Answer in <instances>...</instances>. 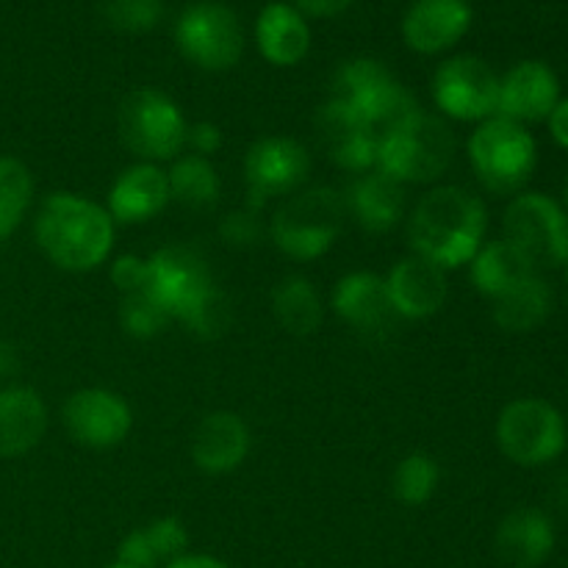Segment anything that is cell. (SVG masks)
<instances>
[{
    "label": "cell",
    "instance_id": "cell-1",
    "mask_svg": "<svg viewBox=\"0 0 568 568\" xmlns=\"http://www.w3.org/2000/svg\"><path fill=\"white\" fill-rule=\"evenodd\" d=\"M486 227L488 211L480 197L460 186H436L410 211L408 239L416 255L447 272L475 258Z\"/></svg>",
    "mask_w": 568,
    "mask_h": 568
},
{
    "label": "cell",
    "instance_id": "cell-2",
    "mask_svg": "<svg viewBox=\"0 0 568 568\" xmlns=\"http://www.w3.org/2000/svg\"><path fill=\"white\" fill-rule=\"evenodd\" d=\"M33 233L39 250L64 272L98 270L114 247V220L105 205L72 192H53L42 200Z\"/></svg>",
    "mask_w": 568,
    "mask_h": 568
},
{
    "label": "cell",
    "instance_id": "cell-3",
    "mask_svg": "<svg viewBox=\"0 0 568 568\" xmlns=\"http://www.w3.org/2000/svg\"><path fill=\"white\" fill-rule=\"evenodd\" d=\"M327 103L347 111L361 128L386 136L392 128L414 116L419 109L414 94L375 59H353L338 67Z\"/></svg>",
    "mask_w": 568,
    "mask_h": 568
},
{
    "label": "cell",
    "instance_id": "cell-4",
    "mask_svg": "<svg viewBox=\"0 0 568 568\" xmlns=\"http://www.w3.org/2000/svg\"><path fill=\"white\" fill-rule=\"evenodd\" d=\"M347 220L344 194L331 186L294 192L277 205L270 222V239L281 253L297 261H314L336 244Z\"/></svg>",
    "mask_w": 568,
    "mask_h": 568
},
{
    "label": "cell",
    "instance_id": "cell-5",
    "mask_svg": "<svg viewBox=\"0 0 568 568\" xmlns=\"http://www.w3.org/2000/svg\"><path fill=\"white\" fill-rule=\"evenodd\" d=\"M455 159V133L438 114L416 111L381 139L377 170L403 186L433 183L449 170Z\"/></svg>",
    "mask_w": 568,
    "mask_h": 568
},
{
    "label": "cell",
    "instance_id": "cell-6",
    "mask_svg": "<svg viewBox=\"0 0 568 568\" xmlns=\"http://www.w3.org/2000/svg\"><path fill=\"white\" fill-rule=\"evenodd\" d=\"M469 161L488 192L519 194L536 172V139L519 122L491 116L469 136Z\"/></svg>",
    "mask_w": 568,
    "mask_h": 568
},
{
    "label": "cell",
    "instance_id": "cell-7",
    "mask_svg": "<svg viewBox=\"0 0 568 568\" xmlns=\"http://www.w3.org/2000/svg\"><path fill=\"white\" fill-rule=\"evenodd\" d=\"M120 139L136 159L175 161L186 150L189 122L181 105L159 89H133L116 114Z\"/></svg>",
    "mask_w": 568,
    "mask_h": 568
},
{
    "label": "cell",
    "instance_id": "cell-8",
    "mask_svg": "<svg viewBox=\"0 0 568 568\" xmlns=\"http://www.w3.org/2000/svg\"><path fill=\"white\" fill-rule=\"evenodd\" d=\"M505 242L514 244L538 272L568 261V211L541 192H519L503 216Z\"/></svg>",
    "mask_w": 568,
    "mask_h": 568
},
{
    "label": "cell",
    "instance_id": "cell-9",
    "mask_svg": "<svg viewBox=\"0 0 568 568\" xmlns=\"http://www.w3.org/2000/svg\"><path fill=\"white\" fill-rule=\"evenodd\" d=\"M568 442L566 419L555 405L538 397L514 399L497 419V444L508 460L525 469L552 464Z\"/></svg>",
    "mask_w": 568,
    "mask_h": 568
},
{
    "label": "cell",
    "instance_id": "cell-10",
    "mask_svg": "<svg viewBox=\"0 0 568 568\" xmlns=\"http://www.w3.org/2000/svg\"><path fill=\"white\" fill-rule=\"evenodd\" d=\"M175 42L183 59L209 72L231 70L244 53V31L236 11L216 0H200L181 11Z\"/></svg>",
    "mask_w": 568,
    "mask_h": 568
},
{
    "label": "cell",
    "instance_id": "cell-11",
    "mask_svg": "<svg viewBox=\"0 0 568 568\" xmlns=\"http://www.w3.org/2000/svg\"><path fill=\"white\" fill-rule=\"evenodd\" d=\"M433 100L449 120L486 122L499 109V75L477 55H453L433 75Z\"/></svg>",
    "mask_w": 568,
    "mask_h": 568
},
{
    "label": "cell",
    "instance_id": "cell-12",
    "mask_svg": "<svg viewBox=\"0 0 568 568\" xmlns=\"http://www.w3.org/2000/svg\"><path fill=\"white\" fill-rule=\"evenodd\" d=\"M311 172V155L297 139L264 136L244 155L247 209L261 211L272 197L294 194Z\"/></svg>",
    "mask_w": 568,
    "mask_h": 568
},
{
    "label": "cell",
    "instance_id": "cell-13",
    "mask_svg": "<svg viewBox=\"0 0 568 568\" xmlns=\"http://www.w3.org/2000/svg\"><path fill=\"white\" fill-rule=\"evenodd\" d=\"M61 416L72 442L89 449L120 447L133 425L128 403L109 388H81L70 394Z\"/></svg>",
    "mask_w": 568,
    "mask_h": 568
},
{
    "label": "cell",
    "instance_id": "cell-14",
    "mask_svg": "<svg viewBox=\"0 0 568 568\" xmlns=\"http://www.w3.org/2000/svg\"><path fill=\"white\" fill-rule=\"evenodd\" d=\"M148 288L142 294H150L159 300L172 320H181L183 311L205 292L214 286L209 264L192 247H161L153 255H148Z\"/></svg>",
    "mask_w": 568,
    "mask_h": 568
},
{
    "label": "cell",
    "instance_id": "cell-15",
    "mask_svg": "<svg viewBox=\"0 0 568 568\" xmlns=\"http://www.w3.org/2000/svg\"><path fill=\"white\" fill-rule=\"evenodd\" d=\"M333 311L344 325L366 338H383L399 320L386 292V277L375 272H349L333 288Z\"/></svg>",
    "mask_w": 568,
    "mask_h": 568
},
{
    "label": "cell",
    "instance_id": "cell-16",
    "mask_svg": "<svg viewBox=\"0 0 568 568\" xmlns=\"http://www.w3.org/2000/svg\"><path fill=\"white\" fill-rule=\"evenodd\" d=\"M560 103L558 75L544 61H519L499 78V109L497 116L514 120L519 125L549 120L555 105Z\"/></svg>",
    "mask_w": 568,
    "mask_h": 568
},
{
    "label": "cell",
    "instance_id": "cell-17",
    "mask_svg": "<svg viewBox=\"0 0 568 568\" xmlns=\"http://www.w3.org/2000/svg\"><path fill=\"white\" fill-rule=\"evenodd\" d=\"M469 26V0H414L403 17V39L414 53L438 55L455 48Z\"/></svg>",
    "mask_w": 568,
    "mask_h": 568
},
{
    "label": "cell",
    "instance_id": "cell-18",
    "mask_svg": "<svg viewBox=\"0 0 568 568\" xmlns=\"http://www.w3.org/2000/svg\"><path fill=\"white\" fill-rule=\"evenodd\" d=\"M386 292L399 320H427L447 303V272L414 253L392 266Z\"/></svg>",
    "mask_w": 568,
    "mask_h": 568
},
{
    "label": "cell",
    "instance_id": "cell-19",
    "mask_svg": "<svg viewBox=\"0 0 568 568\" xmlns=\"http://www.w3.org/2000/svg\"><path fill=\"white\" fill-rule=\"evenodd\" d=\"M170 181L166 172L159 164H139L128 166L120 172L109 192V205L105 211L111 214L114 225H139V222L153 220L155 214L166 209L170 203Z\"/></svg>",
    "mask_w": 568,
    "mask_h": 568
},
{
    "label": "cell",
    "instance_id": "cell-20",
    "mask_svg": "<svg viewBox=\"0 0 568 568\" xmlns=\"http://www.w3.org/2000/svg\"><path fill=\"white\" fill-rule=\"evenodd\" d=\"M250 453V427L233 410L203 416L192 436V460L205 475H227L239 469Z\"/></svg>",
    "mask_w": 568,
    "mask_h": 568
},
{
    "label": "cell",
    "instance_id": "cell-21",
    "mask_svg": "<svg viewBox=\"0 0 568 568\" xmlns=\"http://www.w3.org/2000/svg\"><path fill=\"white\" fill-rule=\"evenodd\" d=\"M499 560L510 568H538L555 549V525L544 510L516 508L499 521L494 538Z\"/></svg>",
    "mask_w": 568,
    "mask_h": 568
},
{
    "label": "cell",
    "instance_id": "cell-22",
    "mask_svg": "<svg viewBox=\"0 0 568 568\" xmlns=\"http://www.w3.org/2000/svg\"><path fill=\"white\" fill-rule=\"evenodd\" d=\"M344 203L366 233H388L405 216V186L375 166L349 183Z\"/></svg>",
    "mask_w": 568,
    "mask_h": 568
},
{
    "label": "cell",
    "instance_id": "cell-23",
    "mask_svg": "<svg viewBox=\"0 0 568 568\" xmlns=\"http://www.w3.org/2000/svg\"><path fill=\"white\" fill-rule=\"evenodd\" d=\"M255 42L270 64L297 67L311 50L308 20L292 3L272 0L255 20Z\"/></svg>",
    "mask_w": 568,
    "mask_h": 568
},
{
    "label": "cell",
    "instance_id": "cell-24",
    "mask_svg": "<svg viewBox=\"0 0 568 568\" xmlns=\"http://www.w3.org/2000/svg\"><path fill=\"white\" fill-rule=\"evenodd\" d=\"M48 433V405L33 388L11 386L0 392V458L31 453Z\"/></svg>",
    "mask_w": 568,
    "mask_h": 568
},
{
    "label": "cell",
    "instance_id": "cell-25",
    "mask_svg": "<svg viewBox=\"0 0 568 568\" xmlns=\"http://www.w3.org/2000/svg\"><path fill=\"white\" fill-rule=\"evenodd\" d=\"M316 125H320V133L325 139L327 150H331L333 161L342 170L358 172V175L375 170L381 139L372 131H366V128H361L347 111H342L333 103H325L320 109V116H316Z\"/></svg>",
    "mask_w": 568,
    "mask_h": 568
},
{
    "label": "cell",
    "instance_id": "cell-26",
    "mask_svg": "<svg viewBox=\"0 0 568 568\" xmlns=\"http://www.w3.org/2000/svg\"><path fill=\"white\" fill-rule=\"evenodd\" d=\"M189 532L181 519L164 516V519L150 521L148 527L128 532L116 547V560L136 568H159L186 555Z\"/></svg>",
    "mask_w": 568,
    "mask_h": 568
},
{
    "label": "cell",
    "instance_id": "cell-27",
    "mask_svg": "<svg viewBox=\"0 0 568 568\" xmlns=\"http://www.w3.org/2000/svg\"><path fill=\"white\" fill-rule=\"evenodd\" d=\"M471 264V283L480 294H486L488 300L503 297L505 292H510L514 286H519L527 277L538 275L536 266L519 253L510 242L499 239V242H488L477 250Z\"/></svg>",
    "mask_w": 568,
    "mask_h": 568
},
{
    "label": "cell",
    "instance_id": "cell-28",
    "mask_svg": "<svg viewBox=\"0 0 568 568\" xmlns=\"http://www.w3.org/2000/svg\"><path fill=\"white\" fill-rule=\"evenodd\" d=\"M494 322L508 333H530L541 327L552 314V288L541 275H532L491 300Z\"/></svg>",
    "mask_w": 568,
    "mask_h": 568
},
{
    "label": "cell",
    "instance_id": "cell-29",
    "mask_svg": "<svg viewBox=\"0 0 568 568\" xmlns=\"http://www.w3.org/2000/svg\"><path fill=\"white\" fill-rule=\"evenodd\" d=\"M272 314L292 336H314L325 320V305L308 277L292 275L277 283L272 294Z\"/></svg>",
    "mask_w": 568,
    "mask_h": 568
},
{
    "label": "cell",
    "instance_id": "cell-30",
    "mask_svg": "<svg viewBox=\"0 0 568 568\" xmlns=\"http://www.w3.org/2000/svg\"><path fill=\"white\" fill-rule=\"evenodd\" d=\"M170 197L189 209H209L220 200V175L205 155H178L170 172Z\"/></svg>",
    "mask_w": 568,
    "mask_h": 568
},
{
    "label": "cell",
    "instance_id": "cell-31",
    "mask_svg": "<svg viewBox=\"0 0 568 568\" xmlns=\"http://www.w3.org/2000/svg\"><path fill=\"white\" fill-rule=\"evenodd\" d=\"M33 203V175L20 159L0 155V242L26 220Z\"/></svg>",
    "mask_w": 568,
    "mask_h": 568
},
{
    "label": "cell",
    "instance_id": "cell-32",
    "mask_svg": "<svg viewBox=\"0 0 568 568\" xmlns=\"http://www.w3.org/2000/svg\"><path fill=\"white\" fill-rule=\"evenodd\" d=\"M438 464L427 453H410L397 464L392 477V491L408 508L430 503L438 488Z\"/></svg>",
    "mask_w": 568,
    "mask_h": 568
},
{
    "label": "cell",
    "instance_id": "cell-33",
    "mask_svg": "<svg viewBox=\"0 0 568 568\" xmlns=\"http://www.w3.org/2000/svg\"><path fill=\"white\" fill-rule=\"evenodd\" d=\"M178 322H183L186 331L194 333L197 338L211 342V338H220L227 333V327H231L233 322V305L231 300H227V294L214 283V286L205 288V292L183 311Z\"/></svg>",
    "mask_w": 568,
    "mask_h": 568
},
{
    "label": "cell",
    "instance_id": "cell-34",
    "mask_svg": "<svg viewBox=\"0 0 568 568\" xmlns=\"http://www.w3.org/2000/svg\"><path fill=\"white\" fill-rule=\"evenodd\" d=\"M170 322V311H166L159 300L150 297V294H125V297H122L120 325L131 338L148 342V338L161 336Z\"/></svg>",
    "mask_w": 568,
    "mask_h": 568
},
{
    "label": "cell",
    "instance_id": "cell-35",
    "mask_svg": "<svg viewBox=\"0 0 568 568\" xmlns=\"http://www.w3.org/2000/svg\"><path fill=\"white\" fill-rule=\"evenodd\" d=\"M105 22L120 33H148L164 20V0H109Z\"/></svg>",
    "mask_w": 568,
    "mask_h": 568
},
{
    "label": "cell",
    "instance_id": "cell-36",
    "mask_svg": "<svg viewBox=\"0 0 568 568\" xmlns=\"http://www.w3.org/2000/svg\"><path fill=\"white\" fill-rule=\"evenodd\" d=\"M220 236L225 239V244L231 247H253L261 236H264V225L258 220V211H231L227 216H222L220 222Z\"/></svg>",
    "mask_w": 568,
    "mask_h": 568
},
{
    "label": "cell",
    "instance_id": "cell-37",
    "mask_svg": "<svg viewBox=\"0 0 568 568\" xmlns=\"http://www.w3.org/2000/svg\"><path fill=\"white\" fill-rule=\"evenodd\" d=\"M148 258L142 255H120L111 266V283L120 288V294H142L148 288Z\"/></svg>",
    "mask_w": 568,
    "mask_h": 568
},
{
    "label": "cell",
    "instance_id": "cell-38",
    "mask_svg": "<svg viewBox=\"0 0 568 568\" xmlns=\"http://www.w3.org/2000/svg\"><path fill=\"white\" fill-rule=\"evenodd\" d=\"M186 148L192 150L194 155H214L216 150L222 148V131L216 122H209V120H200L194 122V125H189L186 131Z\"/></svg>",
    "mask_w": 568,
    "mask_h": 568
},
{
    "label": "cell",
    "instance_id": "cell-39",
    "mask_svg": "<svg viewBox=\"0 0 568 568\" xmlns=\"http://www.w3.org/2000/svg\"><path fill=\"white\" fill-rule=\"evenodd\" d=\"M353 3L355 0H294V9L305 17H336Z\"/></svg>",
    "mask_w": 568,
    "mask_h": 568
},
{
    "label": "cell",
    "instance_id": "cell-40",
    "mask_svg": "<svg viewBox=\"0 0 568 568\" xmlns=\"http://www.w3.org/2000/svg\"><path fill=\"white\" fill-rule=\"evenodd\" d=\"M547 122H549V133H552L555 142H558L564 150H568V98L560 100V103L555 105Z\"/></svg>",
    "mask_w": 568,
    "mask_h": 568
},
{
    "label": "cell",
    "instance_id": "cell-41",
    "mask_svg": "<svg viewBox=\"0 0 568 568\" xmlns=\"http://www.w3.org/2000/svg\"><path fill=\"white\" fill-rule=\"evenodd\" d=\"M164 568H231L227 564H222V560L211 558V555H181L178 560H172V564H166Z\"/></svg>",
    "mask_w": 568,
    "mask_h": 568
},
{
    "label": "cell",
    "instance_id": "cell-42",
    "mask_svg": "<svg viewBox=\"0 0 568 568\" xmlns=\"http://www.w3.org/2000/svg\"><path fill=\"white\" fill-rule=\"evenodd\" d=\"M20 366V358H17V349L11 347L9 342L0 338V377H11Z\"/></svg>",
    "mask_w": 568,
    "mask_h": 568
},
{
    "label": "cell",
    "instance_id": "cell-43",
    "mask_svg": "<svg viewBox=\"0 0 568 568\" xmlns=\"http://www.w3.org/2000/svg\"><path fill=\"white\" fill-rule=\"evenodd\" d=\"M549 499L555 503V508L568 510V471L552 483V494H549Z\"/></svg>",
    "mask_w": 568,
    "mask_h": 568
},
{
    "label": "cell",
    "instance_id": "cell-44",
    "mask_svg": "<svg viewBox=\"0 0 568 568\" xmlns=\"http://www.w3.org/2000/svg\"><path fill=\"white\" fill-rule=\"evenodd\" d=\"M105 568H136V566H128V564H120V560H114V564L105 566Z\"/></svg>",
    "mask_w": 568,
    "mask_h": 568
},
{
    "label": "cell",
    "instance_id": "cell-45",
    "mask_svg": "<svg viewBox=\"0 0 568 568\" xmlns=\"http://www.w3.org/2000/svg\"><path fill=\"white\" fill-rule=\"evenodd\" d=\"M564 200H566V209H568V175H566V183H564Z\"/></svg>",
    "mask_w": 568,
    "mask_h": 568
},
{
    "label": "cell",
    "instance_id": "cell-46",
    "mask_svg": "<svg viewBox=\"0 0 568 568\" xmlns=\"http://www.w3.org/2000/svg\"><path fill=\"white\" fill-rule=\"evenodd\" d=\"M564 277H566V286H568V261L564 264Z\"/></svg>",
    "mask_w": 568,
    "mask_h": 568
}]
</instances>
